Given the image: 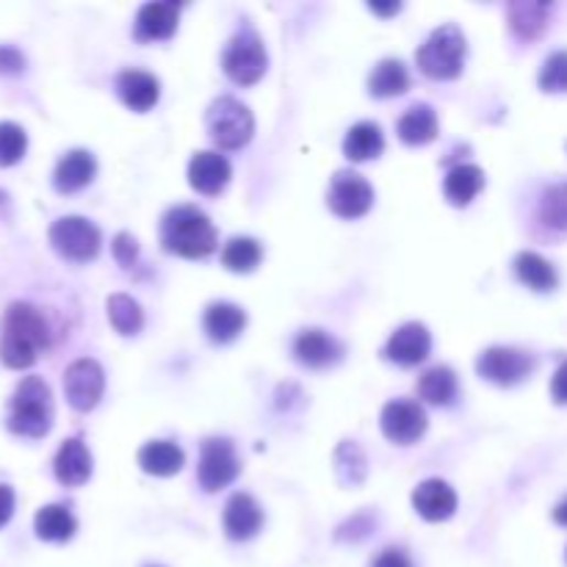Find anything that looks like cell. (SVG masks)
Listing matches in <instances>:
<instances>
[{
    "label": "cell",
    "mask_w": 567,
    "mask_h": 567,
    "mask_svg": "<svg viewBox=\"0 0 567 567\" xmlns=\"http://www.w3.org/2000/svg\"><path fill=\"white\" fill-rule=\"evenodd\" d=\"M225 532L230 539H250L261 532L263 510L250 493H233L225 504Z\"/></svg>",
    "instance_id": "cell-15"
},
{
    "label": "cell",
    "mask_w": 567,
    "mask_h": 567,
    "mask_svg": "<svg viewBox=\"0 0 567 567\" xmlns=\"http://www.w3.org/2000/svg\"><path fill=\"white\" fill-rule=\"evenodd\" d=\"M537 80L543 91H567V51L550 53Z\"/></svg>",
    "instance_id": "cell-37"
},
{
    "label": "cell",
    "mask_w": 567,
    "mask_h": 567,
    "mask_svg": "<svg viewBox=\"0 0 567 567\" xmlns=\"http://www.w3.org/2000/svg\"><path fill=\"white\" fill-rule=\"evenodd\" d=\"M117 91H120L122 102L131 106L133 111H150L159 102L161 84L153 73L148 69H122L117 75Z\"/></svg>",
    "instance_id": "cell-20"
},
{
    "label": "cell",
    "mask_w": 567,
    "mask_h": 567,
    "mask_svg": "<svg viewBox=\"0 0 567 567\" xmlns=\"http://www.w3.org/2000/svg\"><path fill=\"white\" fill-rule=\"evenodd\" d=\"M29 150V137L18 122H0V166H14Z\"/></svg>",
    "instance_id": "cell-36"
},
{
    "label": "cell",
    "mask_w": 567,
    "mask_h": 567,
    "mask_svg": "<svg viewBox=\"0 0 567 567\" xmlns=\"http://www.w3.org/2000/svg\"><path fill=\"white\" fill-rule=\"evenodd\" d=\"M108 318L120 335H137L144 327V310L133 296L113 294L108 296Z\"/></svg>",
    "instance_id": "cell-32"
},
{
    "label": "cell",
    "mask_w": 567,
    "mask_h": 567,
    "mask_svg": "<svg viewBox=\"0 0 567 567\" xmlns=\"http://www.w3.org/2000/svg\"><path fill=\"white\" fill-rule=\"evenodd\" d=\"M186 462V454L172 440H150L139 448V466L153 477H175Z\"/></svg>",
    "instance_id": "cell-23"
},
{
    "label": "cell",
    "mask_w": 567,
    "mask_h": 567,
    "mask_svg": "<svg viewBox=\"0 0 567 567\" xmlns=\"http://www.w3.org/2000/svg\"><path fill=\"white\" fill-rule=\"evenodd\" d=\"M205 332L216 344H230L233 338H239L241 329L247 327V313L241 310L233 302H214L205 310Z\"/></svg>",
    "instance_id": "cell-22"
},
{
    "label": "cell",
    "mask_w": 567,
    "mask_h": 567,
    "mask_svg": "<svg viewBox=\"0 0 567 567\" xmlns=\"http://www.w3.org/2000/svg\"><path fill=\"white\" fill-rule=\"evenodd\" d=\"M399 139L407 144H429L437 137V113L426 102H415L402 113L396 126Z\"/></svg>",
    "instance_id": "cell-24"
},
{
    "label": "cell",
    "mask_w": 567,
    "mask_h": 567,
    "mask_svg": "<svg viewBox=\"0 0 567 567\" xmlns=\"http://www.w3.org/2000/svg\"><path fill=\"white\" fill-rule=\"evenodd\" d=\"M380 426L388 440L399 443V446H410L426 432V413L418 402L396 399V402H388L382 407Z\"/></svg>",
    "instance_id": "cell-12"
},
{
    "label": "cell",
    "mask_w": 567,
    "mask_h": 567,
    "mask_svg": "<svg viewBox=\"0 0 567 567\" xmlns=\"http://www.w3.org/2000/svg\"><path fill=\"white\" fill-rule=\"evenodd\" d=\"M477 371L495 385H517L534 371V358L515 347H490L479 355Z\"/></svg>",
    "instance_id": "cell-10"
},
{
    "label": "cell",
    "mask_w": 567,
    "mask_h": 567,
    "mask_svg": "<svg viewBox=\"0 0 567 567\" xmlns=\"http://www.w3.org/2000/svg\"><path fill=\"white\" fill-rule=\"evenodd\" d=\"M230 175H233V166L216 150H203L188 164V183L199 194H219L230 183Z\"/></svg>",
    "instance_id": "cell-16"
},
{
    "label": "cell",
    "mask_w": 567,
    "mask_h": 567,
    "mask_svg": "<svg viewBox=\"0 0 567 567\" xmlns=\"http://www.w3.org/2000/svg\"><path fill=\"white\" fill-rule=\"evenodd\" d=\"M554 521L561 523V526H567V495L554 506Z\"/></svg>",
    "instance_id": "cell-44"
},
{
    "label": "cell",
    "mask_w": 567,
    "mask_h": 567,
    "mask_svg": "<svg viewBox=\"0 0 567 567\" xmlns=\"http://www.w3.org/2000/svg\"><path fill=\"white\" fill-rule=\"evenodd\" d=\"M385 150V137H382V128L377 122H358V126L349 128L347 139H344V155L349 161H371Z\"/></svg>",
    "instance_id": "cell-25"
},
{
    "label": "cell",
    "mask_w": 567,
    "mask_h": 567,
    "mask_svg": "<svg viewBox=\"0 0 567 567\" xmlns=\"http://www.w3.org/2000/svg\"><path fill=\"white\" fill-rule=\"evenodd\" d=\"M418 396L429 404H451L457 399V374L448 366H432L418 380Z\"/></svg>",
    "instance_id": "cell-30"
},
{
    "label": "cell",
    "mask_w": 567,
    "mask_h": 567,
    "mask_svg": "<svg viewBox=\"0 0 567 567\" xmlns=\"http://www.w3.org/2000/svg\"><path fill=\"white\" fill-rule=\"evenodd\" d=\"M466 34L454 23L440 25L429 34V40L418 47L415 53V62H418L421 73L429 75V78L446 80L457 78L462 73V64H466Z\"/></svg>",
    "instance_id": "cell-4"
},
{
    "label": "cell",
    "mask_w": 567,
    "mask_h": 567,
    "mask_svg": "<svg viewBox=\"0 0 567 567\" xmlns=\"http://www.w3.org/2000/svg\"><path fill=\"white\" fill-rule=\"evenodd\" d=\"M371 567H413V559L404 548H385Z\"/></svg>",
    "instance_id": "cell-40"
},
{
    "label": "cell",
    "mask_w": 567,
    "mask_h": 567,
    "mask_svg": "<svg viewBox=\"0 0 567 567\" xmlns=\"http://www.w3.org/2000/svg\"><path fill=\"white\" fill-rule=\"evenodd\" d=\"M506 14H510V29L517 40H537L548 25L550 7L548 3H512Z\"/></svg>",
    "instance_id": "cell-29"
},
{
    "label": "cell",
    "mask_w": 567,
    "mask_h": 567,
    "mask_svg": "<svg viewBox=\"0 0 567 567\" xmlns=\"http://www.w3.org/2000/svg\"><path fill=\"white\" fill-rule=\"evenodd\" d=\"M53 426V393L42 377H25L12 396L9 429L23 437H45Z\"/></svg>",
    "instance_id": "cell-3"
},
{
    "label": "cell",
    "mask_w": 567,
    "mask_h": 567,
    "mask_svg": "<svg viewBox=\"0 0 567 567\" xmlns=\"http://www.w3.org/2000/svg\"><path fill=\"white\" fill-rule=\"evenodd\" d=\"M241 471V462L236 457L233 440L227 437H208L199 448V468L197 479L203 484V490L208 493H216V490L227 488L233 482Z\"/></svg>",
    "instance_id": "cell-8"
},
{
    "label": "cell",
    "mask_w": 567,
    "mask_h": 567,
    "mask_svg": "<svg viewBox=\"0 0 567 567\" xmlns=\"http://www.w3.org/2000/svg\"><path fill=\"white\" fill-rule=\"evenodd\" d=\"M413 506L426 521H448L454 515V510H457V493L443 479H426V482H421L413 490Z\"/></svg>",
    "instance_id": "cell-17"
},
{
    "label": "cell",
    "mask_w": 567,
    "mask_h": 567,
    "mask_svg": "<svg viewBox=\"0 0 567 567\" xmlns=\"http://www.w3.org/2000/svg\"><path fill=\"white\" fill-rule=\"evenodd\" d=\"M539 219L550 230H567V183H556L543 194Z\"/></svg>",
    "instance_id": "cell-34"
},
{
    "label": "cell",
    "mask_w": 567,
    "mask_h": 567,
    "mask_svg": "<svg viewBox=\"0 0 567 567\" xmlns=\"http://www.w3.org/2000/svg\"><path fill=\"white\" fill-rule=\"evenodd\" d=\"M25 69V56L14 45H0V75H20Z\"/></svg>",
    "instance_id": "cell-39"
},
{
    "label": "cell",
    "mask_w": 567,
    "mask_h": 567,
    "mask_svg": "<svg viewBox=\"0 0 567 567\" xmlns=\"http://www.w3.org/2000/svg\"><path fill=\"white\" fill-rule=\"evenodd\" d=\"M550 396L556 404H567V360L556 369L554 380H550Z\"/></svg>",
    "instance_id": "cell-41"
},
{
    "label": "cell",
    "mask_w": 567,
    "mask_h": 567,
    "mask_svg": "<svg viewBox=\"0 0 567 567\" xmlns=\"http://www.w3.org/2000/svg\"><path fill=\"white\" fill-rule=\"evenodd\" d=\"M97 172V161L89 150H69L62 161H58L56 172H53V183L58 192L73 194L78 188L89 186L91 177Z\"/></svg>",
    "instance_id": "cell-21"
},
{
    "label": "cell",
    "mask_w": 567,
    "mask_h": 567,
    "mask_svg": "<svg viewBox=\"0 0 567 567\" xmlns=\"http://www.w3.org/2000/svg\"><path fill=\"white\" fill-rule=\"evenodd\" d=\"M335 466H338V477L344 484L355 488L366 479V457L358 443H340L338 451H335Z\"/></svg>",
    "instance_id": "cell-35"
},
{
    "label": "cell",
    "mask_w": 567,
    "mask_h": 567,
    "mask_svg": "<svg viewBox=\"0 0 567 567\" xmlns=\"http://www.w3.org/2000/svg\"><path fill=\"white\" fill-rule=\"evenodd\" d=\"M51 244L67 261H91L100 252L102 236L84 216H62L51 225Z\"/></svg>",
    "instance_id": "cell-6"
},
{
    "label": "cell",
    "mask_w": 567,
    "mask_h": 567,
    "mask_svg": "<svg viewBox=\"0 0 567 567\" xmlns=\"http://www.w3.org/2000/svg\"><path fill=\"white\" fill-rule=\"evenodd\" d=\"M432 335L424 324L407 321L388 338L385 358L399 366H418L429 358Z\"/></svg>",
    "instance_id": "cell-13"
},
{
    "label": "cell",
    "mask_w": 567,
    "mask_h": 567,
    "mask_svg": "<svg viewBox=\"0 0 567 567\" xmlns=\"http://www.w3.org/2000/svg\"><path fill=\"white\" fill-rule=\"evenodd\" d=\"M266 47H263V40L255 34V31L244 29L227 42L225 56H221V67L236 84H255L263 73H266Z\"/></svg>",
    "instance_id": "cell-7"
},
{
    "label": "cell",
    "mask_w": 567,
    "mask_h": 567,
    "mask_svg": "<svg viewBox=\"0 0 567 567\" xmlns=\"http://www.w3.org/2000/svg\"><path fill=\"white\" fill-rule=\"evenodd\" d=\"M56 479L67 488H80L91 477V454L80 437H69L58 448L56 460H53Z\"/></svg>",
    "instance_id": "cell-18"
},
{
    "label": "cell",
    "mask_w": 567,
    "mask_h": 567,
    "mask_svg": "<svg viewBox=\"0 0 567 567\" xmlns=\"http://www.w3.org/2000/svg\"><path fill=\"white\" fill-rule=\"evenodd\" d=\"M205 122H208L210 137H214V142L221 150L244 148L252 139V133H255V117H252V111L244 102L230 95L210 102Z\"/></svg>",
    "instance_id": "cell-5"
},
{
    "label": "cell",
    "mask_w": 567,
    "mask_h": 567,
    "mask_svg": "<svg viewBox=\"0 0 567 567\" xmlns=\"http://www.w3.org/2000/svg\"><path fill=\"white\" fill-rule=\"evenodd\" d=\"M369 89L377 97H393L410 89V73L402 58H382L369 75Z\"/></svg>",
    "instance_id": "cell-31"
},
{
    "label": "cell",
    "mask_w": 567,
    "mask_h": 567,
    "mask_svg": "<svg viewBox=\"0 0 567 567\" xmlns=\"http://www.w3.org/2000/svg\"><path fill=\"white\" fill-rule=\"evenodd\" d=\"M51 347V324L40 307L29 302H12L3 316L0 332V360L9 369H29Z\"/></svg>",
    "instance_id": "cell-1"
},
{
    "label": "cell",
    "mask_w": 567,
    "mask_h": 567,
    "mask_svg": "<svg viewBox=\"0 0 567 567\" xmlns=\"http://www.w3.org/2000/svg\"><path fill=\"white\" fill-rule=\"evenodd\" d=\"M484 186V172L477 164H457L448 170L443 192L451 205H468Z\"/></svg>",
    "instance_id": "cell-26"
},
{
    "label": "cell",
    "mask_w": 567,
    "mask_h": 567,
    "mask_svg": "<svg viewBox=\"0 0 567 567\" xmlns=\"http://www.w3.org/2000/svg\"><path fill=\"white\" fill-rule=\"evenodd\" d=\"M515 274L523 285H528L532 291H539V294L554 291L556 283H559L556 269L543 255H537V252H521L515 258Z\"/></svg>",
    "instance_id": "cell-28"
},
{
    "label": "cell",
    "mask_w": 567,
    "mask_h": 567,
    "mask_svg": "<svg viewBox=\"0 0 567 567\" xmlns=\"http://www.w3.org/2000/svg\"><path fill=\"white\" fill-rule=\"evenodd\" d=\"M102 391H106V371H102L97 360L80 358L69 363V369L64 371V393H67V402L78 413L95 407L100 402Z\"/></svg>",
    "instance_id": "cell-11"
},
{
    "label": "cell",
    "mask_w": 567,
    "mask_h": 567,
    "mask_svg": "<svg viewBox=\"0 0 567 567\" xmlns=\"http://www.w3.org/2000/svg\"><path fill=\"white\" fill-rule=\"evenodd\" d=\"M327 203L332 214L344 216V219H358V216L369 214L371 203H374V188L358 172L340 170L329 183Z\"/></svg>",
    "instance_id": "cell-9"
},
{
    "label": "cell",
    "mask_w": 567,
    "mask_h": 567,
    "mask_svg": "<svg viewBox=\"0 0 567 567\" xmlns=\"http://www.w3.org/2000/svg\"><path fill=\"white\" fill-rule=\"evenodd\" d=\"M34 528L40 534V539H47V543H67L75 534V528H78V521H75V515L64 504H47L36 512Z\"/></svg>",
    "instance_id": "cell-27"
},
{
    "label": "cell",
    "mask_w": 567,
    "mask_h": 567,
    "mask_svg": "<svg viewBox=\"0 0 567 567\" xmlns=\"http://www.w3.org/2000/svg\"><path fill=\"white\" fill-rule=\"evenodd\" d=\"M369 9L377 14H396L402 9V3L399 0H391V3H369Z\"/></svg>",
    "instance_id": "cell-43"
},
{
    "label": "cell",
    "mask_w": 567,
    "mask_h": 567,
    "mask_svg": "<svg viewBox=\"0 0 567 567\" xmlns=\"http://www.w3.org/2000/svg\"><path fill=\"white\" fill-rule=\"evenodd\" d=\"M161 244L183 258H205L216 250V227L194 205H175L161 221Z\"/></svg>",
    "instance_id": "cell-2"
},
{
    "label": "cell",
    "mask_w": 567,
    "mask_h": 567,
    "mask_svg": "<svg viewBox=\"0 0 567 567\" xmlns=\"http://www.w3.org/2000/svg\"><path fill=\"white\" fill-rule=\"evenodd\" d=\"M294 355L302 366H310V369H324V366L338 363L340 355H344V347L340 340L332 338L324 329L310 327L302 329L294 340Z\"/></svg>",
    "instance_id": "cell-14"
},
{
    "label": "cell",
    "mask_w": 567,
    "mask_h": 567,
    "mask_svg": "<svg viewBox=\"0 0 567 567\" xmlns=\"http://www.w3.org/2000/svg\"><path fill=\"white\" fill-rule=\"evenodd\" d=\"M14 515V490L9 484H0V526H7Z\"/></svg>",
    "instance_id": "cell-42"
},
{
    "label": "cell",
    "mask_w": 567,
    "mask_h": 567,
    "mask_svg": "<svg viewBox=\"0 0 567 567\" xmlns=\"http://www.w3.org/2000/svg\"><path fill=\"white\" fill-rule=\"evenodd\" d=\"M153 567H159V565H153Z\"/></svg>",
    "instance_id": "cell-45"
},
{
    "label": "cell",
    "mask_w": 567,
    "mask_h": 567,
    "mask_svg": "<svg viewBox=\"0 0 567 567\" xmlns=\"http://www.w3.org/2000/svg\"><path fill=\"white\" fill-rule=\"evenodd\" d=\"M261 244H258L255 239H250V236H236V239L227 241L225 250H221V263H225L230 272H252V269L261 263Z\"/></svg>",
    "instance_id": "cell-33"
},
{
    "label": "cell",
    "mask_w": 567,
    "mask_h": 567,
    "mask_svg": "<svg viewBox=\"0 0 567 567\" xmlns=\"http://www.w3.org/2000/svg\"><path fill=\"white\" fill-rule=\"evenodd\" d=\"M111 250H113V258L120 261V266H126V269H131L133 263H137V258H139V244H137V239H133L131 233L113 236Z\"/></svg>",
    "instance_id": "cell-38"
},
{
    "label": "cell",
    "mask_w": 567,
    "mask_h": 567,
    "mask_svg": "<svg viewBox=\"0 0 567 567\" xmlns=\"http://www.w3.org/2000/svg\"><path fill=\"white\" fill-rule=\"evenodd\" d=\"M177 18H181V7H177L175 0L144 3L137 14V40H166V36L175 34Z\"/></svg>",
    "instance_id": "cell-19"
}]
</instances>
